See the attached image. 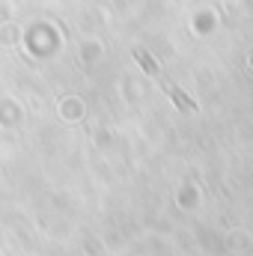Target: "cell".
<instances>
[{"label": "cell", "mask_w": 253, "mask_h": 256, "mask_svg": "<svg viewBox=\"0 0 253 256\" xmlns=\"http://www.w3.org/2000/svg\"><path fill=\"white\" fill-rule=\"evenodd\" d=\"M158 80H161V86H164V92H167V96H170V98H173V102H176V104H179L182 110H196V104L190 102V98L185 96V92H182V90H179V86H173V84H167V80H164L161 74H158Z\"/></svg>", "instance_id": "cell-1"}, {"label": "cell", "mask_w": 253, "mask_h": 256, "mask_svg": "<svg viewBox=\"0 0 253 256\" xmlns=\"http://www.w3.org/2000/svg\"><path fill=\"white\" fill-rule=\"evenodd\" d=\"M134 60H137V63L143 66V68H146V72H149L152 78H158V74H161V72H158V66L152 63V57H149L146 51H134Z\"/></svg>", "instance_id": "cell-2"}]
</instances>
